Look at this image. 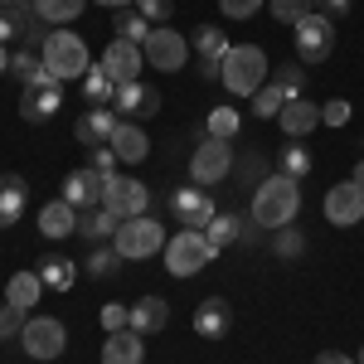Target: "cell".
I'll use <instances>...</instances> for the list:
<instances>
[{
  "label": "cell",
  "instance_id": "cell-40",
  "mask_svg": "<svg viewBox=\"0 0 364 364\" xmlns=\"http://www.w3.org/2000/svg\"><path fill=\"white\" fill-rule=\"evenodd\" d=\"M267 5H272V15H277L282 25H296V20H306V15H311L316 0H267Z\"/></svg>",
  "mask_w": 364,
  "mask_h": 364
},
{
  "label": "cell",
  "instance_id": "cell-31",
  "mask_svg": "<svg viewBox=\"0 0 364 364\" xmlns=\"http://www.w3.org/2000/svg\"><path fill=\"white\" fill-rule=\"evenodd\" d=\"M311 170H316V161H311V151L306 146H282V156H277V175H287V180H306Z\"/></svg>",
  "mask_w": 364,
  "mask_h": 364
},
{
  "label": "cell",
  "instance_id": "cell-22",
  "mask_svg": "<svg viewBox=\"0 0 364 364\" xmlns=\"http://www.w3.org/2000/svg\"><path fill=\"white\" fill-rule=\"evenodd\" d=\"M39 233H44V238H68V233H78V209H73L68 199L44 204V209H39Z\"/></svg>",
  "mask_w": 364,
  "mask_h": 364
},
{
  "label": "cell",
  "instance_id": "cell-12",
  "mask_svg": "<svg viewBox=\"0 0 364 364\" xmlns=\"http://www.w3.org/2000/svg\"><path fill=\"white\" fill-rule=\"evenodd\" d=\"M112 112L122 117V122H141V117H156L161 112V92L151 83H122L117 87V97H112Z\"/></svg>",
  "mask_w": 364,
  "mask_h": 364
},
{
  "label": "cell",
  "instance_id": "cell-18",
  "mask_svg": "<svg viewBox=\"0 0 364 364\" xmlns=\"http://www.w3.org/2000/svg\"><path fill=\"white\" fill-rule=\"evenodd\" d=\"M63 107V92H58V83H34L20 92V117L25 122H49V117Z\"/></svg>",
  "mask_w": 364,
  "mask_h": 364
},
{
  "label": "cell",
  "instance_id": "cell-35",
  "mask_svg": "<svg viewBox=\"0 0 364 364\" xmlns=\"http://www.w3.org/2000/svg\"><path fill=\"white\" fill-rule=\"evenodd\" d=\"M25 20H29V15H25L20 0H0V44H10L15 34H29Z\"/></svg>",
  "mask_w": 364,
  "mask_h": 364
},
{
  "label": "cell",
  "instance_id": "cell-53",
  "mask_svg": "<svg viewBox=\"0 0 364 364\" xmlns=\"http://www.w3.org/2000/svg\"><path fill=\"white\" fill-rule=\"evenodd\" d=\"M5 68H10V54H5V44H0V73H5Z\"/></svg>",
  "mask_w": 364,
  "mask_h": 364
},
{
  "label": "cell",
  "instance_id": "cell-32",
  "mask_svg": "<svg viewBox=\"0 0 364 364\" xmlns=\"http://www.w3.org/2000/svg\"><path fill=\"white\" fill-rule=\"evenodd\" d=\"M112 29L117 39H132V44H146V34H151V20L141 15V10H132V5H122L112 15Z\"/></svg>",
  "mask_w": 364,
  "mask_h": 364
},
{
  "label": "cell",
  "instance_id": "cell-21",
  "mask_svg": "<svg viewBox=\"0 0 364 364\" xmlns=\"http://www.w3.org/2000/svg\"><path fill=\"white\" fill-rule=\"evenodd\" d=\"M102 364H146V340L127 326V331H112L107 345H102Z\"/></svg>",
  "mask_w": 364,
  "mask_h": 364
},
{
  "label": "cell",
  "instance_id": "cell-34",
  "mask_svg": "<svg viewBox=\"0 0 364 364\" xmlns=\"http://www.w3.org/2000/svg\"><path fill=\"white\" fill-rule=\"evenodd\" d=\"M34 272H39V282H44V287H54V291H68V287H73V277H78L68 257H44Z\"/></svg>",
  "mask_w": 364,
  "mask_h": 364
},
{
  "label": "cell",
  "instance_id": "cell-29",
  "mask_svg": "<svg viewBox=\"0 0 364 364\" xmlns=\"http://www.w3.org/2000/svg\"><path fill=\"white\" fill-rule=\"evenodd\" d=\"M10 73H15V78H20L25 87H34V83H58L54 73L44 68V58H39V54H29V49H20V54L10 58Z\"/></svg>",
  "mask_w": 364,
  "mask_h": 364
},
{
  "label": "cell",
  "instance_id": "cell-15",
  "mask_svg": "<svg viewBox=\"0 0 364 364\" xmlns=\"http://www.w3.org/2000/svg\"><path fill=\"white\" fill-rule=\"evenodd\" d=\"M102 185H107V175H97L92 166H83V170H73L68 180H63V199L83 214V209H97L102 204Z\"/></svg>",
  "mask_w": 364,
  "mask_h": 364
},
{
  "label": "cell",
  "instance_id": "cell-6",
  "mask_svg": "<svg viewBox=\"0 0 364 364\" xmlns=\"http://www.w3.org/2000/svg\"><path fill=\"white\" fill-rule=\"evenodd\" d=\"M112 248L122 252V257H156V252L166 248V228L156 224L151 214H141V219H122V228H117Z\"/></svg>",
  "mask_w": 364,
  "mask_h": 364
},
{
  "label": "cell",
  "instance_id": "cell-16",
  "mask_svg": "<svg viewBox=\"0 0 364 364\" xmlns=\"http://www.w3.org/2000/svg\"><path fill=\"white\" fill-rule=\"evenodd\" d=\"M117 127H122V117H117L112 107H87V112L78 117V127H73V136L83 141V146H112Z\"/></svg>",
  "mask_w": 364,
  "mask_h": 364
},
{
  "label": "cell",
  "instance_id": "cell-48",
  "mask_svg": "<svg viewBox=\"0 0 364 364\" xmlns=\"http://www.w3.org/2000/svg\"><path fill=\"white\" fill-rule=\"evenodd\" d=\"M243 180H257V185H262V161H257V156L243 161Z\"/></svg>",
  "mask_w": 364,
  "mask_h": 364
},
{
  "label": "cell",
  "instance_id": "cell-52",
  "mask_svg": "<svg viewBox=\"0 0 364 364\" xmlns=\"http://www.w3.org/2000/svg\"><path fill=\"white\" fill-rule=\"evenodd\" d=\"M350 180H355V185H364V161L355 166V175H350Z\"/></svg>",
  "mask_w": 364,
  "mask_h": 364
},
{
  "label": "cell",
  "instance_id": "cell-47",
  "mask_svg": "<svg viewBox=\"0 0 364 364\" xmlns=\"http://www.w3.org/2000/svg\"><path fill=\"white\" fill-rule=\"evenodd\" d=\"M117 151L112 146H92V170H97V175H117Z\"/></svg>",
  "mask_w": 364,
  "mask_h": 364
},
{
  "label": "cell",
  "instance_id": "cell-50",
  "mask_svg": "<svg viewBox=\"0 0 364 364\" xmlns=\"http://www.w3.org/2000/svg\"><path fill=\"white\" fill-rule=\"evenodd\" d=\"M321 5H326L331 15H345V10H350V0H321Z\"/></svg>",
  "mask_w": 364,
  "mask_h": 364
},
{
  "label": "cell",
  "instance_id": "cell-30",
  "mask_svg": "<svg viewBox=\"0 0 364 364\" xmlns=\"http://www.w3.org/2000/svg\"><path fill=\"white\" fill-rule=\"evenodd\" d=\"M204 233H209V243H214V248H228V243L248 238V224H243L238 214H214V219L204 224Z\"/></svg>",
  "mask_w": 364,
  "mask_h": 364
},
{
  "label": "cell",
  "instance_id": "cell-19",
  "mask_svg": "<svg viewBox=\"0 0 364 364\" xmlns=\"http://www.w3.org/2000/svg\"><path fill=\"white\" fill-rule=\"evenodd\" d=\"M228 326H233V316H228V301L224 296H204L195 311V336L204 340H224L228 336Z\"/></svg>",
  "mask_w": 364,
  "mask_h": 364
},
{
  "label": "cell",
  "instance_id": "cell-4",
  "mask_svg": "<svg viewBox=\"0 0 364 364\" xmlns=\"http://www.w3.org/2000/svg\"><path fill=\"white\" fill-rule=\"evenodd\" d=\"M39 58H44V68L54 73L58 83L63 78H83L87 68V44L73 34V29H54V34H44V49H39Z\"/></svg>",
  "mask_w": 364,
  "mask_h": 364
},
{
  "label": "cell",
  "instance_id": "cell-20",
  "mask_svg": "<svg viewBox=\"0 0 364 364\" xmlns=\"http://www.w3.org/2000/svg\"><path fill=\"white\" fill-rule=\"evenodd\" d=\"M277 122H282V132H287L291 141H301V136H311V132L321 127V107H316V102H306V97H291V102L282 107Z\"/></svg>",
  "mask_w": 364,
  "mask_h": 364
},
{
  "label": "cell",
  "instance_id": "cell-38",
  "mask_svg": "<svg viewBox=\"0 0 364 364\" xmlns=\"http://www.w3.org/2000/svg\"><path fill=\"white\" fill-rule=\"evenodd\" d=\"M272 83L287 92V102H291V97H301V87H306V63H282Z\"/></svg>",
  "mask_w": 364,
  "mask_h": 364
},
{
  "label": "cell",
  "instance_id": "cell-25",
  "mask_svg": "<svg viewBox=\"0 0 364 364\" xmlns=\"http://www.w3.org/2000/svg\"><path fill=\"white\" fill-rule=\"evenodd\" d=\"M25 199H29V185L20 175H0V228H10L25 214Z\"/></svg>",
  "mask_w": 364,
  "mask_h": 364
},
{
  "label": "cell",
  "instance_id": "cell-54",
  "mask_svg": "<svg viewBox=\"0 0 364 364\" xmlns=\"http://www.w3.org/2000/svg\"><path fill=\"white\" fill-rule=\"evenodd\" d=\"M360 364H364V355H360Z\"/></svg>",
  "mask_w": 364,
  "mask_h": 364
},
{
  "label": "cell",
  "instance_id": "cell-44",
  "mask_svg": "<svg viewBox=\"0 0 364 364\" xmlns=\"http://www.w3.org/2000/svg\"><path fill=\"white\" fill-rule=\"evenodd\" d=\"M136 10L151 20V25H166L170 10H175V0H136Z\"/></svg>",
  "mask_w": 364,
  "mask_h": 364
},
{
  "label": "cell",
  "instance_id": "cell-41",
  "mask_svg": "<svg viewBox=\"0 0 364 364\" xmlns=\"http://www.w3.org/2000/svg\"><path fill=\"white\" fill-rule=\"evenodd\" d=\"M117 262H122V252H117V248H97L92 257H87V272H92V277H112Z\"/></svg>",
  "mask_w": 364,
  "mask_h": 364
},
{
  "label": "cell",
  "instance_id": "cell-26",
  "mask_svg": "<svg viewBox=\"0 0 364 364\" xmlns=\"http://www.w3.org/2000/svg\"><path fill=\"white\" fill-rule=\"evenodd\" d=\"M39 296H44V282H39V272H15V277L5 282V301H10V306L29 311Z\"/></svg>",
  "mask_w": 364,
  "mask_h": 364
},
{
  "label": "cell",
  "instance_id": "cell-27",
  "mask_svg": "<svg viewBox=\"0 0 364 364\" xmlns=\"http://www.w3.org/2000/svg\"><path fill=\"white\" fill-rule=\"evenodd\" d=\"M117 228H122V219H117L112 209H102V204L78 214V233H83L87 243H92V238H117Z\"/></svg>",
  "mask_w": 364,
  "mask_h": 364
},
{
  "label": "cell",
  "instance_id": "cell-33",
  "mask_svg": "<svg viewBox=\"0 0 364 364\" xmlns=\"http://www.w3.org/2000/svg\"><path fill=\"white\" fill-rule=\"evenodd\" d=\"M83 5L87 0H34V15L49 20V25H68V20L83 15Z\"/></svg>",
  "mask_w": 364,
  "mask_h": 364
},
{
  "label": "cell",
  "instance_id": "cell-17",
  "mask_svg": "<svg viewBox=\"0 0 364 364\" xmlns=\"http://www.w3.org/2000/svg\"><path fill=\"white\" fill-rule=\"evenodd\" d=\"M170 209H175V224H185V228H204L214 219V199L204 195L199 185H185L180 195L170 199Z\"/></svg>",
  "mask_w": 364,
  "mask_h": 364
},
{
  "label": "cell",
  "instance_id": "cell-39",
  "mask_svg": "<svg viewBox=\"0 0 364 364\" xmlns=\"http://www.w3.org/2000/svg\"><path fill=\"white\" fill-rule=\"evenodd\" d=\"M272 248H277V257H287V262H296V257L306 252V238H301L296 228L287 224V228H277V243H272Z\"/></svg>",
  "mask_w": 364,
  "mask_h": 364
},
{
  "label": "cell",
  "instance_id": "cell-23",
  "mask_svg": "<svg viewBox=\"0 0 364 364\" xmlns=\"http://www.w3.org/2000/svg\"><path fill=\"white\" fill-rule=\"evenodd\" d=\"M166 321H170V301H161V296H141V301H132V331H136V336L166 331Z\"/></svg>",
  "mask_w": 364,
  "mask_h": 364
},
{
  "label": "cell",
  "instance_id": "cell-43",
  "mask_svg": "<svg viewBox=\"0 0 364 364\" xmlns=\"http://www.w3.org/2000/svg\"><path fill=\"white\" fill-rule=\"evenodd\" d=\"M132 326V306H122V301H112V306H102V331L112 336V331H127Z\"/></svg>",
  "mask_w": 364,
  "mask_h": 364
},
{
  "label": "cell",
  "instance_id": "cell-3",
  "mask_svg": "<svg viewBox=\"0 0 364 364\" xmlns=\"http://www.w3.org/2000/svg\"><path fill=\"white\" fill-rule=\"evenodd\" d=\"M219 78H224V87L233 97H252L257 87L267 83V54H262L257 44H233Z\"/></svg>",
  "mask_w": 364,
  "mask_h": 364
},
{
  "label": "cell",
  "instance_id": "cell-37",
  "mask_svg": "<svg viewBox=\"0 0 364 364\" xmlns=\"http://www.w3.org/2000/svg\"><path fill=\"white\" fill-rule=\"evenodd\" d=\"M209 136L233 141L238 136V112H233V107H209Z\"/></svg>",
  "mask_w": 364,
  "mask_h": 364
},
{
  "label": "cell",
  "instance_id": "cell-46",
  "mask_svg": "<svg viewBox=\"0 0 364 364\" xmlns=\"http://www.w3.org/2000/svg\"><path fill=\"white\" fill-rule=\"evenodd\" d=\"M321 122H326V127H345V122H350V102H345V97H331V102L321 107Z\"/></svg>",
  "mask_w": 364,
  "mask_h": 364
},
{
  "label": "cell",
  "instance_id": "cell-5",
  "mask_svg": "<svg viewBox=\"0 0 364 364\" xmlns=\"http://www.w3.org/2000/svg\"><path fill=\"white\" fill-rule=\"evenodd\" d=\"M291 34H296V54H301L306 68L326 63L331 49H336V20H331V15H316V10H311L306 20H296V25H291Z\"/></svg>",
  "mask_w": 364,
  "mask_h": 364
},
{
  "label": "cell",
  "instance_id": "cell-49",
  "mask_svg": "<svg viewBox=\"0 0 364 364\" xmlns=\"http://www.w3.org/2000/svg\"><path fill=\"white\" fill-rule=\"evenodd\" d=\"M316 364H355V360H350V355H340V350H321Z\"/></svg>",
  "mask_w": 364,
  "mask_h": 364
},
{
  "label": "cell",
  "instance_id": "cell-7",
  "mask_svg": "<svg viewBox=\"0 0 364 364\" xmlns=\"http://www.w3.org/2000/svg\"><path fill=\"white\" fill-rule=\"evenodd\" d=\"M20 345H25L29 360H58L68 350V331H63V321H54V316H34V321H25V331H20Z\"/></svg>",
  "mask_w": 364,
  "mask_h": 364
},
{
  "label": "cell",
  "instance_id": "cell-24",
  "mask_svg": "<svg viewBox=\"0 0 364 364\" xmlns=\"http://www.w3.org/2000/svg\"><path fill=\"white\" fill-rule=\"evenodd\" d=\"M112 151H117V161L136 166V161H146V156H151V136L141 132L136 122H122V127H117V136H112Z\"/></svg>",
  "mask_w": 364,
  "mask_h": 364
},
{
  "label": "cell",
  "instance_id": "cell-8",
  "mask_svg": "<svg viewBox=\"0 0 364 364\" xmlns=\"http://www.w3.org/2000/svg\"><path fill=\"white\" fill-rule=\"evenodd\" d=\"M102 209H112L117 219H141L146 209H151V190L132 180V175H107V185H102Z\"/></svg>",
  "mask_w": 364,
  "mask_h": 364
},
{
  "label": "cell",
  "instance_id": "cell-51",
  "mask_svg": "<svg viewBox=\"0 0 364 364\" xmlns=\"http://www.w3.org/2000/svg\"><path fill=\"white\" fill-rule=\"evenodd\" d=\"M92 5H112V10H122V5H136V0H92Z\"/></svg>",
  "mask_w": 364,
  "mask_h": 364
},
{
  "label": "cell",
  "instance_id": "cell-45",
  "mask_svg": "<svg viewBox=\"0 0 364 364\" xmlns=\"http://www.w3.org/2000/svg\"><path fill=\"white\" fill-rule=\"evenodd\" d=\"M219 10H224L228 20H252L262 10V0H219Z\"/></svg>",
  "mask_w": 364,
  "mask_h": 364
},
{
  "label": "cell",
  "instance_id": "cell-1",
  "mask_svg": "<svg viewBox=\"0 0 364 364\" xmlns=\"http://www.w3.org/2000/svg\"><path fill=\"white\" fill-rule=\"evenodd\" d=\"M296 209H301V185L287 180V175H272V180H262L257 195H252V224L277 233V228H287L296 219Z\"/></svg>",
  "mask_w": 364,
  "mask_h": 364
},
{
  "label": "cell",
  "instance_id": "cell-13",
  "mask_svg": "<svg viewBox=\"0 0 364 364\" xmlns=\"http://www.w3.org/2000/svg\"><path fill=\"white\" fill-rule=\"evenodd\" d=\"M190 49L199 54V73H204V78H219V73H224V58H228V49H233V44H228L224 29L199 25L195 39H190Z\"/></svg>",
  "mask_w": 364,
  "mask_h": 364
},
{
  "label": "cell",
  "instance_id": "cell-2",
  "mask_svg": "<svg viewBox=\"0 0 364 364\" xmlns=\"http://www.w3.org/2000/svg\"><path fill=\"white\" fill-rule=\"evenodd\" d=\"M161 257H166V272H170V277H195L199 267H209V262L219 257V248L209 243V233H204V228H180L175 238H166Z\"/></svg>",
  "mask_w": 364,
  "mask_h": 364
},
{
  "label": "cell",
  "instance_id": "cell-10",
  "mask_svg": "<svg viewBox=\"0 0 364 364\" xmlns=\"http://www.w3.org/2000/svg\"><path fill=\"white\" fill-rule=\"evenodd\" d=\"M141 54H146V68L175 73V68H185V58H190V39H180L175 29H151L146 44H141Z\"/></svg>",
  "mask_w": 364,
  "mask_h": 364
},
{
  "label": "cell",
  "instance_id": "cell-11",
  "mask_svg": "<svg viewBox=\"0 0 364 364\" xmlns=\"http://www.w3.org/2000/svg\"><path fill=\"white\" fill-rule=\"evenodd\" d=\"M326 224H336V228L364 224V185L345 180V185H331L326 190Z\"/></svg>",
  "mask_w": 364,
  "mask_h": 364
},
{
  "label": "cell",
  "instance_id": "cell-28",
  "mask_svg": "<svg viewBox=\"0 0 364 364\" xmlns=\"http://www.w3.org/2000/svg\"><path fill=\"white\" fill-rule=\"evenodd\" d=\"M83 97L92 102V107H112V97H117V78L97 63V68H87L83 73Z\"/></svg>",
  "mask_w": 364,
  "mask_h": 364
},
{
  "label": "cell",
  "instance_id": "cell-9",
  "mask_svg": "<svg viewBox=\"0 0 364 364\" xmlns=\"http://www.w3.org/2000/svg\"><path fill=\"white\" fill-rule=\"evenodd\" d=\"M228 170H233V151H228V141H214L204 136V146H195V156H190V185H219Z\"/></svg>",
  "mask_w": 364,
  "mask_h": 364
},
{
  "label": "cell",
  "instance_id": "cell-36",
  "mask_svg": "<svg viewBox=\"0 0 364 364\" xmlns=\"http://www.w3.org/2000/svg\"><path fill=\"white\" fill-rule=\"evenodd\" d=\"M282 107H287V92H282L277 83H262L252 92V112L257 117H282Z\"/></svg>",
  "mask_w": 364,
  "mask_h": 364
},
{
  "label": "cell",
  "instance_id": "cell-42",
  "mask_svg": "<svg viewBox=\"0 0 364 364\" xmlns=\"http://www.w3.org/2000/svg\"><path fill=\"white\" fill-rule=\"evenodd\" d=\"M20 331H25V311L5 301V306H0V340H15Z\"/></svg>",
  "mask_w": 364,
  "mask_h": 364
},
{
  "label": "cell",
  "instance_id": "cell-14",
  "mask_svg": "<svg viewBox=\"0 0 364 364\" xmlns=\"http://www.w3.org/2000/svg\"><path fill=\"white\" fill-rule=\"evenodd\" d=\"M102 68L117 78V87L136 83L141 68H146V54H141V44H132V39H112V44L102 49Z\"/></svg>",
  "mask_w": 364,
  "mask_h": 364
}]
</instances>
